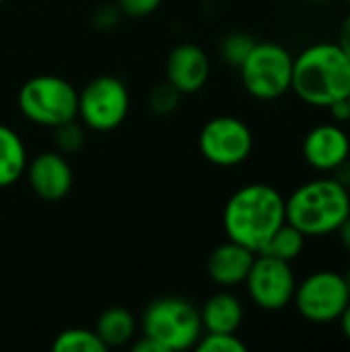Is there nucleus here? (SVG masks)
<instances>
[{
	"mask_svg": "<svg viewBox=\"0 0 350 352\" xmlns=\"http://www.w3.org/2000/svg\"><path fill=\"white\" fill-rule=\"evenodd\" d=\"M287 223L285 198L268 184H248L225 204L223 229L227 237L260 254L276 229Z\"/></svg>",
	"mask_w": 350,
	"mask_h": 352,
	"instance_id": "nucleus-1",
	"label": "nucleus"
},
{
	"mask_svg": "<svg viewBox=\"0 0 350 352\" xmlns=\"http://www.w3.org/2000/svg\"><path fill=\"white\" fill-rule=\"evenodd\" d=\"M295 95L314 107H328L350 95V58L338 43L322 41L293 58Z\"/></svg>",
	"mask_w": 350,
	"mask_h": 352,
	"instance_id": "nucleus-2",
	"label": "nucleus"
},
{
	"mask_svg": "<svg viewBox=\"0 0 350 352\" xmlns=\"http://www.w3.org/2000/svg\"><path fill=\"white\" fill-rule=\"evenodd\" d=\"M287 223L305 237L336 233L350 214V190L334 177H320L301 184L287 200Z\"/></svg>",
	"mask_w": 350,
	"mask_h": 352,
	"instance_id": "nucleus-3",
	"label": "nucleus"
},
{
	"mask_svg": "<svg viewBox=\"0 0 350 352\" xmlns=\"http://www.w3.org/2000/svg\"><path fill=\"white\" fill-rule=\"evenodd\" d=\"M202 332L200 309L182 297L155 299L142 314V334L157 340L167 352L194 349Z\"/></svg>",
	"mask_w": 350,
	"mask_h": 352,
	"instance_id": "nucleus-4",
	"label": "nucleus"
},
{
	"mask_svg": "<svg viewBox=\"0 0 350 352\" xmlns=\"http://www.w3.org/2000/svg\"><path fill=\"white\" fill-rule=\"evenodd\" d=\"M21 113L43 128H56L78 118V91L62 76L37 74L19 89Z\"/></svg>",
	"mask_w": 350,
	"mask_h": 352,
	"instance_id": "nucleus-5",
	"label": "nucleus"
},
{
	"mask_svg": "<svg viewBox=\"0 0 350 352\" xmlns=\"http://www.w3.org/2000/svg\"><path fill=\"white\" fill-rule=\"evenodd\" d=\"M241 82L245 91L260 99L272 101L291 91L293 82V56L287 47L272 41H256L239 66Z\"/></svg>",
	"mask_w": 350,
	"mask_h": 352,
	"instance_id": "nucleus-6",
	"label": "nucleus"
},
{
	"mask_svg": "<svg viewBox=\"0 0 350 352\" xmlns=\"http://www.w3.org/2000/svg\"><path fill=\"white\" fill-rule=\"evenodd\" d=\"M293 303L299 316L311 324L338 322L350 303V291L340 272L318 270L295 287Z\"/></svg>",
	"mask_w": 350,
	"mask_h": 352,
	"instance_id": "nucleus-7",
	"label": "nucleus"
},
{
	"mask_svg": "<svg viewBox=\"0 0 350 352\" xmlns=\"http://www.w3.org/2000/svg\"><path fill=\"white\" fill-rule=\"evenodd\" d=\"M130 111L128 87L111 74L95 76L78 93V118L95 132H111Z\"/></svg>",
	"mask_w": 350,
	"mask_h": 352,
	"instance_id": "nucleus-8",
	"label": "nucleus"
},
{
	"mask_svg": "<svg viewBox=\"0 0 350 352\" xmlns=\"http://www.w3.org/2000/svg\"><path fill=\"white\" fill-rule=\"evenodd\" d=\"M198 146L208 163L217 167H235L252 155L254 134L243 120L219 116L202 126Z\"/></svg>",
	"mask_w": 350,
	"mask_h": 352,
	"instance_id": "nucleus-9",
	"label": "nucleus"
},
{
	"mask_svg": "<svg viewBox=\"0 0 350 352\" xmlns=\"http://www.w3.org/2000/svg\"><path fill=\"white\" fill-rule=\"evenodd\" d=\"M250 299L266 311L285 309L295 295V274L291 270V262L256 254V260L245 278Z\"/></svg>",
	"mask_w": 350,
	"mask_h": 352,
	"instance_id": "nucleus-10",
	"label": "nucleus"
},
{
	"mask_svg": "<svg viewBox=\"0 0 350 352\" xmlns=\"http://www.w3.org/2000/svg\"><path fill=\"white\" fill-rule=\"evenodd\" d=\"M25 175L33 194L45 202L66 198L74 184L72 167L60 151H43L33 161H27Z\"/></svg>",
	"mask_w": 350,
	"mask_h": 352,
	"instance_id": "nucleus-11",
	"label": "nucleus"
},
{
	"mask_svg": "<svg viewBox=\"0 0 350 352\" xmlns=\"http://www.w3.org/2000/svg\"><path fill=\"white\" fill-rule=\"evenodd\" d=\"M303 159L318 171L332 173L350 159L349 134L338 124H320L303 138Z\"/></svg>",
	"mask_w": 350,
	"mask_h": 352,
	"instance_id": "nucleus-12",
	"label": "nucleus"
},
{
	"mask_svg": "<svg viewBox=\"0 0 350 352\" xmlns=\"http://www.w3.org/2000/svg\"><path fill=\"white\" fill-rule=\"evenodd\" d=\"M167 82H171L182 95L198 93L210 74V60L206 52L196 43L175 45L165 62Z\"/></svg>",
	"mask_w": 350,
	"mask_h": 352,
	"instance_id": "nucleus-13",
	"label": "nucleus"
},
{
	"mask_svg": "<svg viewBox=\"0 0 350 352\" xmlns=\"http://www.w3.org/2000/svg\"><path fill=\"white\" fill-rule=\"evenodd\" d=\"M254 260L256 252L229 239L227 243L212 250L206 262V270L212 283L221 287H235L245 283Z\"/></svg>",
	"mask_w": 350,
	"mask_h": 352,
	"instance_id": "nucleus-14",
	"label": "nucleus"
},
{
	"mask_svg": "<svg viewBox=\"0 0 350 352\" xmlns=\"http://www.w3.org/2000/svg\"><path fill=\"white\" fill-rule=\"evenodd\" d=\"M200 320L206 332L235 334L243 322V305L235 295L221 291L206 299L200 309Z\"/></svg>",
	"mask_w": 350,
	"mask_h": 352,
	"instance_id": "nucleus-15",
	"label": "nucleus"
},
{
	"mask_svg": "<svg viewBox=\"0 0 350 352\" xmlns=\"http://www.w3.org/2000/svg\"><path fill=\"white\" fill-rule=\"evenodd\" d=\"M27 161V148L21 136L12 128L0 124V188L17 184L25 175Z\"/></svg>",
	"mask_w": 350,
	"mask_h": 352,
	"instance_id": "nucleus-16",
	"label": "nucleus"
},
{
	"mask_svg": "<svg viewBox=\"0 0 350 352\" xmlns=\"http://www.w3.org/2000/svg\"><path fill=\"white\" fill-rule=\"evenodd\" d=\"M95 332L105 344V349H120L132 342L136 334V320L124 307H109L105 309L95 324Z\"/></svg>",
	"mask_w": 350,
	"mask_h": 352,
	"instance_id": "nucleus-17",
	"label": "nucleus"
},
{
	"mask_svg": "<svg viewBox=\"0 0 350 352\" xmlns=\"http://www.w3.org/2000/svg\"><path fill=\"white\" fill-rule=\"evenodd\" d=\"M305 239L307 237L297 227H293L291 223H283L276 229V233L268 239V243L262 248L260 254H266V256H272V258H278L285 262H293L303 254Z\"/></svg>",
	"mask_w": 350,
	"mask_h": 352,
	"instance_id": "nucleus-18",
	"label": "nucleus"
},
{
	"mask_svg": "<svg viewBox=\"0 0 350 352\" xmlns=\"http://www.w3.org/2000/svg\"><path fill=\"white\" fill-rule=\"evenodd\" d=\"M54 352H105V344L97 336L95 330L85 328H68L56 336L52 342Z\"/></svg>",
	"mask_w": 350,
	"mask_h": 352,
	"instance_id": "nucleus-19",
	"label": "nucleus"
},
{
	"mask_svg": "<svg viewBox=\"0 0 350 352\" xmlns=\"http://www.w3.org/2000/svg\"><path fill=\"white\" fill-rule=\"evenodd\" d=\"M256 45V39L245 33V31H233L229 35L223 37L221 45H219V52H221V58L229 64V66H235L239 68L243 64V60L248 58V54L254 50Z\"/></svg>",
	"mask_w": 350,
	"mask_h": 352,
	"instance_id": "nucleus-20",
	"label": "nucleus"
},
{
	"mask_svg": "<svg viewBox=\"0 0 350 352\" xmlns=\"http://www.w3.org/2000/svg\"><path fill=\"white\" fill-rule=\"evenodd\" d=\"M200 352H245L248 346L237 338L235 334L229 332H206L200 336V340L194 346Z\"/></svg>",
	"mask_w": 350,
	"mask_h": 352,
	"instance_id": "nucleus-21",
	"label": "nucleus"
},
{
	"mask_svg": "<svg viewBox=\"0 0 350 352\" xmlns=\"http://www.w3.org/2000/svg\"><path fill=\"white\" fill-rule=\"evenodd\" d=\"M54 130H56V144L62 155H74L85 146V130L76 120L64 122Z\"/></svg>",
	"mask_w": 350,
	"mask_h": 352,
	"instance_id": "nucleus-22",
	"label": "nucleus"
},
{
	"mask_svg": "<svg viewBox=\"0 0 350 352\" xmlns=\"http://www.w3.org/2000/svg\"><path fill=\"white\" fill-rule=\"evenodd\" d=\"M179 97L182 93L171 85V82H161L157 85L151 95H149V107L157 113V116H167L171 111L177 109V103H179Z\"/></svg>",
	"mask_w": 350,
	"mask_h": 352,
	"instance_id": "nucleus-23",
	"label": "nucleus"
},
{
	"mask_svg": "<svg viewBox=\"0 0 350 352\" xmlns=\"http://www.w3.org/2000/svg\"><path fill=\"white\" fill-rule=\"evenodd\" d=\"M163 0H116L118 8L128 16H146L161 6Z\"/></svg>",
	"mask_w": 350,
	"mask_h": 352,
	"instance_id": "nucleus-24",
	"label": "nucleus"
},
{
	"mask_svg": "<svg viewBox=\"0 0 350 352\" xmlns=\"http://www.w3.org/2000/svg\"><path fill=\"white\" fill-rule=\"evenodd\" d=\"M120 8H118V4H105V6H101L97 12H95V25L99 27V29H109V27H113L116 23H118V19H120Z\"/></svg>",
	"mask_w": 350,
	"mask_h": 352,
	"instance_id": "nucleus-25",
	"label": "nucleus"
},
{
	"mask_svg": "<svg viewBox=\"0 0 350 352\" xmlns=\"http://www.w3.org/2000/svg\"><path fill=\"white\" fill-rule=\"evenodd\" d=\"M328 107H330V113H332V118H334L336 122H350L349 99H338V101H334V103L328 105Z\"/></svg>",
	"mask_w": 350,
	"mask_h": 352,
	"instance_id": "nucleus-26",
	"label": "nucleus"
},
{
	"mask_svg": "<svg viewBox=\"0 0 350 352\" xmlns=\"http://www.w3.org/2000/svg\"><path fill=\"white\" fill-rule=\"evenodd\" d=\"M130 349H132V352H167L157 340H153L151 336H144V334H142L140 340L132 342Z\"/></svg>",
	"mask_w": 350,
	"mask_h": 352,
	"instance_id": "nucleus-27",
	"label": "nucleus"
},
{
	"mask_svg": "<svg viewBox=\"0 0 350 352\" xmlns=\"http://www.w3.org/2000/svg\"><path fill=\"white\" fill-rule=\"evenodd\" d=\"M336 43L342 47V52L350 58V14L342 21V25L338 29V41Z\"/></svg>",
	"mask_w": 350,
	"mask_h": 352,
	"instance_id": "nucleus-28",
	"label": "nucleus"
},
{
	"mask_svg": "<svg viewBox=\"0 0 350 352\" xmlns=\"http://www.w3.org/2000/svg\"><path fill=\"white\" fill-rule=\"evenodd\" d=\"M332 177L342 184L347 190H350V159H347L344 163H340L334 171H332Z\"/></svg>",
	"mask_w": 350,
	"mask_h": 352,
	"instance_id": "nucleus-29",
	"label": "nucleus"
},
{
	"mask_svg": "<svg viewBox=\"0 0 350 352\" xmlns=\"http://www.w3.org/2000/svg\"><path fill=\"white\" fill-rule=\"evenodd\" d=\"M338 237H340V243L344 245V250L350 254V214L344 219V223L338 227Z\"/></svg>",
	"mask_w": 350,
	"mask_h": 352,
	"instance_id": "nucleus-30",
	"label": "nucleus"
},
{
	"mask_svg": "<svg viewBox=\"0 0 350 352\" xmlns=\"http://www.w3.org/2000/svg\"><path fill=\"white\" fill-rule=\"evenodd\" d=\"M338 322H340V328H342L344 338L350 342V303L347 305V309L342 311V316L338 318Z\"/></svg>",
	"mask_w": 350,
	"mask_h": 352,
	"instance_id": "nucleus-31",
	"label": "nucleus"
},
{
	"mask_svg": "<svg viewBox=\"0 0 350 352\" xmlns=\"http://www.w3.org/2000/svg\"><path fill=\"white\" fill-rule=\"evenodd\" d=\"M344 276V280H347V287H349V291H350V266H349V270H347V274H342Z\"/></svg>",
	"mask_w": 350,
	"mask_h": 352,
	"instance_id": "nucleus-32",
	"label": "nucleus"
},
{
	"mask_svg": "<svg viewBox=\"0 0 350 352\" xmlns=\"http://www.w3.org/2000/svg\"><path fill=\"white\" fill-rule=\"evenodd\" d=\"M309 2H328V0H309Z\"/></svg>",
	"mask_w": 350,
	"mask_h": 352,
	"instance_id": "nucleus-33",
	"label": "nucleus"
},
{
	"mask_svg": "<svg viewBox=\"0 0 350 352\" xmlns=\"http://www.w3.org/2000/svg\"><path fill=\"white\" fill-rule=\"evenodd\" d=\"M347 99H349V105H350V95H349V97H347Z\"/></svg>",
	"mask_w": 350,
	"mask_h": 352,
	"instance_id": "nucleus-34",
	"label": "nucleus"
},
{
	"mask_svg": "<svg viewBox=\"0 0 350 352\" xmlns=\"http://www.w3.org/2000/svg\"><path fill=\"white\" fill-rule=\"evenodd\" d=\"M2 2H4V0H0V4H2Z\"/></svg>",
	"mask_w": 350,
	"mask_h": 352,
	"instance_id": "nucleus-35",
	"label": "nucleus"
},
{
	"mask_svg": "<svg viewBox=\"0 0 350 352\" xmlns=\"http://www.w3.org/2000/svg\"><path fill=\"white\" fill-rule=\"evenodd\" d=\"M347 2H349V4H350V0H347Z\"/></svg>",
	"mask_w": 350,
	"mask_h": 352,
	"instance_id": "nucleus-36",
	"label": "nucleus"
}]
</instances>
